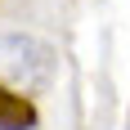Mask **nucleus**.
Returning a JSON list of instances; mask_svg holds the SVG:
<instances>
[{
  "mask_svg": "<svg viewBox=\"0 0 130 130\" xmlns=\"http://www.w3.org/2000/svg\"><path fill=\"white\" fill-rule=\"evenodd\" d=\"M36 121H40L36 103L0 81V130H36Z\"/></svg>",
  "mask_w": 130,
  "mask_h": 130,
  "instance_id": "f03ea898",
  "label": "nucleus"
},
{
  "mask_svg": "<svg viewBox=\"0 0 130 130\" xmlns=\"http://www.w3.org/2000/svg\"><path fill=\"white\" fill-rule=\"evenodd\" d=\"M0 76L9 81V90L18 94H31V90H45L54 76V54L50 45H40L31 36H0Z\"/></svg>",
  "mask_w": 130,
  "mask_h": 130,
  "instance_id": "f257e3e1",
  "label": "nucleus"
}]
</instances>
